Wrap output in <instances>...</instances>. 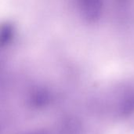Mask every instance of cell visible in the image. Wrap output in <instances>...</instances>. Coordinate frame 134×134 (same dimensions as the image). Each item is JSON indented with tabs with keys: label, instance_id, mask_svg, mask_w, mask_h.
<instances>
[{
	"label": "cell",
	"instance_id": "cell-1",
	"mask_svg": "<svg viewBox=\"0 0 134 134\" xmlns=\"http://www.w3.org/2000/svg\"><path fill=\"white\" fill-rule=\"evenodd\" d=\"M53 98V94L49 89L43 86H36L29 92L27 102L31 108L42 110L52 103Z\"/></svg>",
	"mask_w": 134,
	"mask_h": 134
},
{
	"label": "cell",
	"instance_id": "cell-2",
	"mask_svg": "<svg viewBox=\"0 0 134 134\" xmlns=\"http://www.w3.org/2000/svg\"><path fill=\"white\" fill-rule=\"evenodd\" d=\"M119 115L127 117L134 113V93L126 94L120 101L118 107Z\"/></svg>",
	"mask_w": 134,
	"mask_h": 134
},
{
	"label": "cell",
	"instance_id": "cell-3",
	"mask_svg": "<svg viewBox=\"0 0 134 134\" xmlns=\"http://www.w3.org/2000/svg\"><path fill=\"white\" fill-rule=\"evenodd\" d=\"M63 129L66 134H78L80 127L76 121L73 119H68L65 122Z\"/></svg>",
	"mask_w": 134,
	"mask_h": 134
},
{
	"label": "cell",
	"instance_id": "cell-4",
	"mask_svg": "<svg viewBox=\"0 0 134 134\" xmlns=\"http://www.w3.org/2000/svg\"><path fill=\"white\" fill-rule=\"evenodd\" d=\"M25 134H48V133L44 130H38V131H33Z\"/></svg>",
	"mask_w": 134,
	"mask_h": 134
}]
</instances>
